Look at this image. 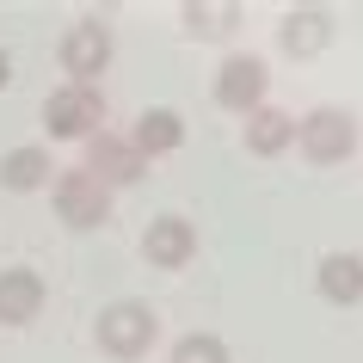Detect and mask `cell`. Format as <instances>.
Wrapping results in <instances>:
<instances>
[{"label":"cell","instance_id":"obj_1","mask_svg":"<svg viewBox=\"0 0 363 363\" xmlns=\"http://www.w3.org/2000/svg\"><path fill=\"white\" fill-rule=\"evenodd\" d=\"M363 142V123L357 111H345V105H314V111L296 123V148H302V160H314V167H345L351 154H357Z\"/></svg>","mask_w":363,"mask_h":363},{"label":"cell","instance_id":"obj_16","mask_svg":"<svg viewBox=\"0 0 363 363\" xmlns=\"http://www.w3.org/2000/svg\"><path fill=\"white\" fill-rule=\"evenodd\" d=\"M240 25V6H185V31H197V38H222V31H234Z\"/></svg>","mask_w":363,"mask_h":363},{"label":"cell","instance_id":"obj_5","mask_svg":"<svg viewBox=\"0 0 363 363\" xmlns=\"http://www.w3.org/2000/svg\"><path fill=\"white\" fill-rule=\"evenodd\" d=\"M56 222L62 228H74V234H93L111 222V191L99 185V179H86L80 167L56 172Z\"/></svg>","mask_w":363,"mask_h":363},{"label":"cell","instance_id":"obj_4","mask_svg":"<svg viewBox=\"0 0 363 363\" xmlns=\"http://www.w3.org/2000/svg\"><path fill=\"white\" fill-rule=\"evenodd\" d=\"M105 130V93L99 86H56L43 99V135L56 142H86Z\"/></svg>","mask_w":363,"mask_h":363},{"label":"cell","instance_id":"obj_11","mask_svg":"<svg viewBox=\"0 0 363 363\" xmlns=\"http://www.w3.org/2000/svg\"><path fill=\"white\" fill-rule=\"evenodd\" d=\"M314 289L333 308H357L363 302V259L357 252H326L320 265H314Z\"/></svg>","mask_w":363,"mask_h":363},{"label":"cell","instance_id":"obj_10","mask_svg":"<svg viewBox=\"0 0 363 363\" xmlns=\"http://www.w3.org/2000/svg\"><path fill=\"white\" fill-rule=\"evenodd\" d=\"M130 148L142 154V160H167V154L185 148V117L167 111V105H148V111L135 117V130H130Z\"/></svg>","mask_w":363,"mask_h":363},{"label":"cell","instance_id":"obj_8","mask_svg":"<svg viewBox=\"0 0 363 363\" xmlns=\"http://www.w3.org/2000/svg\"><path fill=\"white\" fill-rule=\"evenodd\" d=\"M142 259L160 271H179L197 259V222L191 216H154L148 228H142Z\"/></svg>","mask_w":363,"mask_h":363},{"label":"cell","instance_id":"obj_14","mask_svg":"<svg viewBox=\"0 0 363 363\" xmlns=\"http://www.w3.org/2000/svg\"><path fill=\"white\" fill-rule=\"evenodd\" d=\"M50 172H56V167H50V148H38V142L0 154V185H6V191H43Z\"/></svg>","mask_w":363,"mask_h":363},{"label":"cell","instance_id":"obj_17","mask_svg":"<svg viewBox=\"0 0 363 363\" xmlns=\"http://www.w3.org/2000/svg\"><path fill=\"white\" fill-rule=\"evenodd\" d=\"M6 86H13V56L0 50V93H6Z\"/></svg>","mask_w":363,"mask_h":363},{"label":"cell","instance_id":"obj_6","mask_svg":"<svg viewBox=\"0 0 363 363\" xmlns=\"http://www.w3.org/2000/svg\"><path fill=\"white\" fill-rule=\"evenodd\" d=\"M80 172H86V179H99L105 191H123V185H142L148 160L130 148V135L99 130V135H86V160H80Z\"/></svg>","mask_w":363,"mask_h":363},{"label":"cell","instance_id":"obj_9","mask_svg":"<svg viewBox=\"0 0 363 363\" xmlns=\"http://www.w3.org/2000/svg\"><path fill=\"white\" fill-rule=\"evenodd\" d=\"M50 302V284H43L31 265H6L0 271V326H31Z\"/></svg>","mask_w":363,"mask_h":363},{"label":"cell","instance_id":"obj_3","mask_svg":"<svg viewBox=\"0 0 363 363\" xmlns=\"http://www.w3.org/2000/svg\"><path fill=\"white\" fill-rule=\"evenodd\" d=\"M62 74H68V86H99L105 80V68H111L117 43H111V25L105 19H74L68 31H62Z\"/></svg>","mask_w":363,"mask_h":363},{"label":"cell","instance_id":"obj_7","mask_svg":"<svg viewBox=\"0 0 363 363\" xmlns=\"http://www.w3.org/2000/svg\"><path fill=\"white\" fill-rule=\"evenodd\" d=\"M265 93H271V68L259 56H222V68H216V105L222 111L252 117L265 105Z\"/></svg>","mask_w":363,"mask_h":363},{"label":"cell","instance_id":"obj_2","mask_svg":"<svg viewBox=\"0 0 363 363\" xmlns=\"http://www.w3.org/2000/svg\"><path fill=\"white\" fill-rule=\"evenodd\" d=\"M93 339H99V351H105V357L142 363V357L154 351V339H160V320H154L148 302H111L105 314H99Z\"/></svg>","mask_w":363,"mask_h":363},{"label":"cell","instance_id":"obj_13","mask_svg":"<svg viewBox=\"0 0 363 363\" xmlns=\"http://www.w3.org/2000/svg\"><path fill=\"white\" fill-rule=\"evenodd\" d=\"M326 38H333V19H326L320 6H296V13H284V31H277V43H284L296 62H314L326 50Z\"/></svg>","mask_w":363,"mask_h":363},{"label":"cell","instance_id":"obj_15","mask_svg":"<svg viewBox=\"0 0 363 363\" xmlns=\"http://www.w3.org/2000/svg\"><path fill=\"white\" fill-rule=\"evenodd\" d=\"M167 363H234V357H228V339H216V333H185V339L172 345Z\"/></svg>","mask_w":363,"mask_h":363},{"label":"cell","instance_id":"obj_12","mask_svg":"<svg viewBox=\"0 0 363 363\" xmlns=\"http://www.w3.org/2000/svg\"><path fill=\"white\" fill-rule=\"evenodd\" d=\"M240 142H247V154L252 160H277V154H289L296 148V117L289 111H277V105H259V111L247 117V135H240Z\"/></svg>","mask_w":363,"mask_h":363}]
</instances>
